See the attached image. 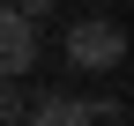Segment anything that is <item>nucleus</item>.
Here are the masks:
<instances>
[{
  "label": "nucleus",
  "mask_w": 134,
  "mask_h": 126,
  "mask_svg": "<svg viewBox=\"0 0 134 126\" xmlns=\"http://www.w3.org/2000/svg\"><path fill=\"white\" fill-rule=\"evenodd\" d=\"M127 59V30L112 22V15H82L75 30H67V67H82V74H112Z\"/></svg>",
  "instance_id": "f257e3e1"
},
{
  "label": "nucleus",
  "mask_w": 134,
  "mask_h": 126,
  "mask_svg": "<svg viewBox=\"0 0 134 126\" xmlns=\"http://www.w3.org/2000/svg\"><path fill=\"white\" fill-rule=\"evenodd\" d=\"M15 15H30V22H37V15H52V0H8Z\"/></svg>",
  "instance_id": "39448f33"
},
{
  "label": "nucleus",
  "mask_w": 134,
  "mask_h": 126,
  "mask_svg": "<svg viewBox=\"0 0 134 126\" xmlns=\"http://www.w3.org/2000/svg\"><path fill=\"white\" fill-rule=\"evenodd\" d=\"M23 104H30L23 89H15V82H0V126H23Z\"/></svg>",
  "instance_id": "20e7f679"
},
{
  "label": "nucleus",
  "mask_w": 134,
  "mask_h": 126,
  "mask_svg": "<svg viewBox=\"0 0 134 126\" xmlns=\"http://www.w3.org/2000/svg\"><path fill=\"white\" fill-rule=\"evenodd\" d=\"M104 126H127V119H104Z\"/></svg>",
  "instance_id": "423d86ee"
},
{
  "label": "nucleus",
  "mask_w": 134,
  "mask_h": 126,
  "mask_svg": "<svg viewBox=\"0 0 134 126\" xmlns=\"http://www.w3.org/2000/svg\"><path fill=\"white\" fill-rule=\"evenodd\" d=\"M30 67H37V22L0 8V82H23Z\"/></svg>",
  "instance_id": "7ed1b4c3"
},
{
  "label": "nucleus",
  "mask_w": 134,
  "mask_h": 126,
  "mask_svg": "<svg viewBox=\"0 0 134 126\" xmlns=\"http://www.w3.org/2000/svg\"><path fill=\"white\" fill-rule=\"evenodd\" d=\"M119 119V104H97V97H67V89H45V97L23 104V126H104Z\"/></svg>",
  "instance_id": "f03ea898"
},
{
  "label": "nucleus",
  "mask_w": 134,
  "mask_h": 126,
  "mask_svg": "<svg viewBox=\"0 0 134 126\" xmlns=\"http://www.w3.org/2000/svg\"><path fill=\"white\" fill-rule=\"evenodd\" d=\"M0 8H8V0H0Z\"/></svg>",
  "instance_id": "0eeeda50"
}]
</instances>
